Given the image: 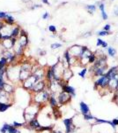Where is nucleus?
Listing matches in <instances>:
<instances>
[{
    "instance_id": "obj_1",
    "label": "nucleus",
    "mask_w": 118,
    "mask_h": 133,
    "mask_svg": "<svg viewBox=\"0 0 118 133\" xmlns=\"http://www.w3.org/2000/svg\"><path fill=\"white\" fill-rule=\"evenodd\" d=\"M110 79L107 77V75H104L94 82V89L97 90L98 88L101 89H108V84H109Z\"/></svg>"
},
{
    "instance_id": "obj_2",
    "label": "nucleus",
    "mask_w": 118,
    "mask_h": 133,
    "mask_svg": "<svg viewBox=\"0 0 118 133\" xmlns=\"http://www.w3.org/2000/svg\"><path fill=\"white\" fill-rule=\"evenodd\" d=\"M71 98H72V96L70 95L69 93L64 92V91H62V92L58 95V102H59V104H61V105L67 104L68 102L71 101Z\"/></svg>"
},
{
    "instance_id": "obj_3",
    "label": "nucleus",
    "mask_w": 118,
    "mask_h": 133,
    "mask_svg": "<svg viewBox=\"0 0 118 133\" xmlns=\"http://www.w3.org/2000/svg\"><path fill=\"white\" fill-rule=\"evenodd\" d=\"M63 124L65 126L66 133H73L75 131V126L73 125V119L68 118L63 120Z\"/></svg>"
},
{
    "instance_id": "obj_4",
    "label": "nucleus",
    "mask_w": 118,
    "mask_h": 133,
    "mask_svg": "<svg viewBox=\"0 0 118 133\" xmlns=\"http://www.w3.org/2000/svg\"><path fill=\"white\" fill-rule=\"evenodd\" d=\"M116 75H118V66H112V67L108 68L107 74H106V75H107L109 79H113Z\"/></svg>"
},
{
    "instance_id": "obj_5",
    "label": "nucleus",
    "mask_w": 118,
    "mask_h": 133,
    "mask_svg": "<svg viewBox=\"0 0 118 133\" xmlns=\"http://www.w3.org/2000/svg\"><path fill=\"white\" fill-rule=\"evenodd\" d=\"M62 91H64V92L69 93L70 95H71L72 97H75L76 96V92H75V89L73 87L68 85V84H64L63 87H62Z\"/></svg>"
},
{
    "instance_id": "obj_6",
    "label": "nucleus",
    "mask_w": 118,
    "mask_h": 133,
    "mask_svg": "<svg viewBox=\"0 0 118 133\" xmlns=\"http://www.w3.org/2000/svg\"><path fill=\"white\" fill-rule=\"evenodd\" d=\"M79 106H80V111H81V114L83 115H87V114H90V109H89V106L88 105H86L85 102L81 101L80 104H79Z\"/></svg>"
},
{
    "instance_id": "obj_7",
    "label": "nucleus",
    "mask_w": 118,
    "mask_h": 133,
    "mask_svg": "<svg viewBox=\"0 0 118 133\" xmlns=\"http://www.w3.org/2000/svg\"><path fill=\"white\" fill-rule=\"evenodd\" d=\"M63 76L65 81H69V80L73 76V73H72V71L71 70L70 68H65L64 71H63Z\"/></svg>"
},
{
    "instance_id": "obj_8",
    "label": "nucleus",
    "mask_w": 118,
    "mask_h": 133,
    "mask_svg": "<svg viewBox=\"0 0 118 133\" xmlns=\"http://www.w3.org/2000/svg\"><path fill=\"white\" fill-rule=\"evenodd\" d=\"M107 54H108V56H110V57H112V58L116 57V49L113 48L112 46H110V47H107Z\"/></svg>"
},
{
    "instance_id": "obj_9",
    "label": "nucleus",
    "mask_w": 118,
    "mask_h": 133,
    "mask_svg": "<svg viewBox=\"0 0 118 133\" xmlns=\"http://www.w3.org/2000/svg\"><path fill=\"white\" fill-rule=\"evenodd\" d=\"M29 124L31 125V127L32 128H35V129H40L41 128V125H40V123L38 122V121L36 119H34V120H32L30 122H29Z\"/></svg>"
},
{
    "instance_id": "obj_10",
    "label": "nucleus",
    "mask_w": 118,
    "mask_h": 133,
    "mask_svg": "<svg viewBox=\"0 0 118 133\" xmlns=\"http://www.w3.org/2000/svg\"><path fill=\"white\" fill-rule=\"evenodd\" d=\"M11 104H4V103H0V112H4L11 106Z\"/></svg>"
},
{
    "instance_id": "obj_11",
    "label": "nucleus",
    "mask_w": 118,
    "mask_h": 133,
    "mask_svg": "<svg viewBox=\"0 0 118 133\" xmlns=\"http://www.w3.org/2000/svg\"><path fill=\"white\" fill-rule=\"evenodd\" d=\"M85 8L87 9L88 12H89L91 14H93L94 13V12L96 11V5L95 4H90V5H86V7Z\"/></svg>"
},
{
    "instance_id": "obj_12",
    "label": "nucleus",
    "mask_w": 118,
    "mask_h": 133,
    "mask_svg": "<svg viewBox=\"0 0 118 133\" xmlns=\"http://www.w3.org/2000/svg\"><path fill=\"white\" fill-rule=\"evenodd\" d=\"M49 103H50V105L53 106V107H57V100L55 99L54 96L49 97Z\"/></svg>"
},
{
    "instance_id": "obj_13",
    "label": "nucleus",
    "mask_w": 118,
    "mask_h": 133,
    "mask_svg": "<svg viewBox=\"0 0 118 133\" xmlns=\"http://www.w3.org/2000/svg\"><path fill=\"white\" fill-rule=\"evenodd\" d=\"M96 60H97L96 55H95L94 53H93L92 55L90 56L89 60H88V63H89V64H94V63H95V61H96Z\"/></svg>"
},
{
    "instance_id": "obj_14",
    "label": "nucleus",
    "mask_w": 118,
    "mask_h": 133,
    "mask_svg": "<svg viewBox=\"0 0 118 133\" xmlns=\"http://www.w3.org/2000/svg\"><path fill=\"white\" fill-rule=\"evenodd\" d=\"M83 116H84V119H85V121H91V120L95 119V117L93 116L91 114H87V115H83Z\"/></svg>"
},
{
    "instance_id": "obj_15",
    "label": "nucleus",
    "mask_w": 118,
    "mask_h": 133,
    "mask_svg": "<svg viewBox=\"0 0 118 133\" xmlns=\"http://www.w3.org/2000/svg\"><path fill=\"white\" fill-rule=\"evenodd\" d=\"M20 34V30H19V28H15V29H13L12 30V34H11V35L12 36V37H15V36H17L18 35Z\"/></svg>"
},
{
    "instance_id": "obj_16",
    "label": "nucleus",
    "mask_w": 118,
    "mask_h": 133,
    "mask_svg": "<svg viewBox=\"0 0 118 133\" xmlns=\"http://www.w3.org/2000/svg\"><path fill=\"white\" fill-rule=\"evenodd\" d=\"M86 72H87V68H85V67H84V68L82 69V70H81L80 72H79V76H80V77L85 78Z\"/></svg>"
},
{
    "instance_id": "obj_17",
    "label": "nucleus",
    "mask_w": 118,
    "mask_h": 133,
    "mask_svg": "<svg viewBox=\"0 0 118 133\" xmlns=\"http://www.w3.org/2000/svg\"><path fill=\"white\" fill-rule=\"evenodd\" d=\"M109 35V32H108V31L101 30L98 32V35H100V36H106V35Z\"/></svg>"
},
{
    "instance_id": "obj_18",
    "label": "nucleus",
    "mask_w": 118,
    "mask_h": 133,
    "mask_svg": "<svg viewBox=\"0 0 118 133\" xmlns=\"http://www.w3.org/2000/svg\"><path fill=\"white\" fill-rule=\"evenodd\" d=\"M8 132H9V133H20V131H18L17 129H16L14 126H12L11 128L9 129Z\"/></svg>"
},
{
    "instance_id": "obj_19",
    "label": "nucleus",
    "mask_w": 118,
    "mask_h": 133,
    "mask_svg": "<svg viewBox=\"0 0 118 133\" xmlns=\"http://www.w3.org/2000/svg\"><path fill=\"white\" fill-rule=\"evenodd\" d=\"M101 17H102L103 20H107L108 16H107V13L105 12V10H104V11H101Z\"/></svg>"
},
{
    "instance_id": "obj_20",
    "label": "nucleus",
    "mask_w": 118,
    "mask_h": 133,
    "mask_svg": "<svg viewBox=\"0 0 118 133\" xmlns=\"http://www.w3.org/2000/svg\"><path fill=\"white\" fill-rule=\"evenodd\" d=\"M7 22H8L9 24H12L13 22H14V18L12 17V16H7Z\"/></svg>"
},
{
    "instance_id": "obj_21",
    "label": "nucleus",
    "mask_w": 118,
    "mask_h": 133,
    "mask_svg": "<svg viewBox=\"0 0 118 133\" xmlns=\"http://www.w3.org/2000/svg\"><path fill=\"white\" fill-rule=\"evenodd\" d=\"M4 85H5V83L4 82V80H3V76H2V77H0V91L4 88Z\"/></svg>"
},
{
    "instance_id": "obj_22",
    "label": "nucleus",
    "mask_w": 118,
    "mask_h": 133,
    "mask_svg": "<svg viewBox=\"0 0 118 133\" xmlns=\"http://www.w3.org/2000/svg\"><path fill=\"white\" fill-rule=\"evenodd\" d=\"M48 29L50 32H53V33H56L57 32V29H56L55 26H53V25H50V26L48 27Z\"/></svg>"
},
{
    "instance_id": "obj_23",
    "label": "nucleus",
    "mask_w": 118,
    "mask_h": 133,
    "mask_svg": "<svg viewBox=\"0 0 118 133\" xmlns=\"http://www.w3.org/2000/svg\"><path fill=\"white\" fill-rule=\"evenodd\" d=\"M110 29H111V25H110V24H107V25H105V27L103 28V30L108 31V32H109V31H110Z\"/></svg>"
},
{
    "instance_id": "obj_24",
    "label": "nucleus",
    "mask_w": 118,
    "mask_h": 133,
    "mask_svg": "<svg viewBox=\"0 0 118 133\" xmlns=\"http://www.w3.org/2000/svg\"><path fill=\"white\" fill-rule=\"evenodd\" d=\"M51 129H52V126H49V127H41L39 130H40V131H50Z\"/></svg>"
},
{
    "instance_id": "obj_25",
    "label": "nucleus",
    "mask_w": 118,
    "mask_h": 133,
    "mask_svg": "<svg viewBox=\"0 0 118 133\" xmlns=\"http://www.w3.org/2000/svg\"><path fill=\"white\" fill-rule=\"evenodd\" d=\"M103 42H104V41H103V40H101V38H98V39H97V44H96V45L97 46H101V45H102V44H103Z\"/></svg>"
},
{
    "instance_id": "obj_26",
    "label": "nucleus",
    "mask_w": 118,
    "mask_h": 133,
    "mask_svg": "<svg viewBox=\"0 0 118 133\" xmlns=\"http://www.w3.org/2000/svg\"><path fill=\"white\" fill-rule=\"evenodd\" d=\"M62 44H51V48L52 49H57V48H59V47H61Z\"/></svg>"
},
{
    "instance_id": "obj_27",
    "label": "nucleus",
    "mask_w": 118,
    "mask_h": 133,
    "mask_svg": "<svg viewBox=\"0 0 118 133\" xmlns=\"http://www.w3.org/2000/svg\"><path fill=\"white\" fill-rule=\"evenodd\" d=\"M99 9L101 10V12L105 10V4H104V3H101V4H99Z\"/></svg>"
},
{
    "instance_id": "obj_28",
    "label": "nucleus",
    "mask_w": 118,
    "mask_h": 133,
    "mask_svg": "<svg viewBox=\"0 0 118 133\" xmlns=\"http://www.w3.org/2000/svg\"><path fill=\"white\" fill-rule=\"evenodd\" d=\"M7 15L5 13H3V12H0V19H4V18H6Z\"/></svg>"
},
{
    "instance_id": "obj_29",
    "label": "nucleus",
    "mask_w": 118,
    "mask_h": 133,
    "mask_svg": "<svg viewBox=\"0 0 118 133\" xmlns=\"http://www.w3.org/2000/svg\"><path fill=\"white\" fill-rule=\"evenodd\" d=\"M112 122L114 123L115 126H118V118H116V119H113L112 120Z\"/></svg>"
},
{
    "instance_id": "obj_30",
    "label": "nucleus",
    "mask_w": 118,
    "mask_h": 133,
    "mask_svg": "<svg viewBox=\"0 0 118 133\" xmlns=\"http://www.w3.org/2000/svg\"><path fill=\"white\" fill-rule=\"evenodd\" d=\"M13 125H14V127H15V128H17V127L22 126V123H19V122H13Z\"/></svg>"
},
{
    "instance_id": "obj_31",
    "label": "nucleus",
    "mask_w": 118,
    "mask_h": 133,
    "mask_svg": "<svg viewBox=\"0 0 118 133\" xmlns=\"http://www.w3.org/2000/svg\"><path fill=\"white\" fill-rule=\"evenodd\" d=\"M101 47H102V48H107V47H108V44H107V42H105V41H104V42H103V44H102V45H101Z\"/></svg>"
},
{
    "instance_id": "obj_32",
    "label": "nucleus",
    "mask_w": 118,
    "mask_h": 133,
    "mask_svg": "<svg viewBox=\"0 0 118 133\" xmlns=\"http://www.w3.org/2000/svg\"><path fill=\"white\" fill-rule=\"evenodd\" d=\"M114 14L116 16H118V7H115V9H114Z\"/></svg>"
},
{
    "instance_id": "obj_33",
    "label": "nucleus",
    "mask_w": 118,
    "mask_h": 133,
    "mask_svg": "<svg viewBox=\"0 0 118 133\" xmlns=\"http://www.w3.org/2000/svg\"><path fill=\"white\" fill-rule=\"evenodd\" d=\"M48 17V13H45L43 15H42V19H44V20H46Z\"/></svg>"
},
{
    "instance_id": "obj_34",
    "label": "nucleus",
    "mask_w": 118,
    "mask_h": 133,
    "mask_svg": "<svg viewBox=\"0 0 118 133\" xmlns=\"http://www.w3.org/2000/svg\"><path fill=\"white\" fill-rule=\"evenodd\" d=\"M42 2L45 3V4H49V3H48V0H42Z\"/></svg>"
},
{
    "instance_id": "obj_35",
    "label": "nucleus",
    "mask_w": 118,
    "mask_h": 133,
    "mask_svg": "<svg viewBox=\"0 0 118 133\" xmlns=\"http://www.w3.org/2000/svg\"><path fill=\"white\" fill-rule=\"evenodd\" d=\"M86 34H87V35H84V36H88V35H89V36H90V35H92V34H91V32H88V33H86Z\"/></svg>"
},
{
    "instance_id": "obj_36",
    "label": "nucleus",
    "mask_w": 118,
    "mask_h": 133,
    "mask_svg": "<svg viewBox=\"0 0 118 133\" xmlns=\"http://www.w3.org/2000/svg\"><path fill=\"white\" fill-rule=\"evenodd\" d=\"M54 133H63L62 131H54Z\"/></svg>"
},
{
    "instance_id": "obj_37",
    "label": "nucleus",
    "mask_w": 118,
    "mask_h": 133,
    "mask_svg": "<svg viewBox=\"0 0 118 133\" xmlns=\"http://www.w3.org/2000/svg\"><path fill=\"white\" fill-rule=\"evenodd\" d=\"M111 1H114V0H111Z\"/></svg>"
}]
</instances>
